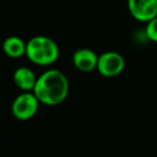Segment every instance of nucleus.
I'll list each match as a JSON object with an SVG mask.
<instances>
[{"label":"nucleus","mask_w":157,"mask_h":157,"mask_svg":"<svg viewBox=\"0 0 157 157\" xmlns=\"http://www.w3.org/2000/svg\"><path fill=\"white\" fill-rule=\"evenodd\" d=\"M33 93L43 105H57L67 98L69 81L60 70H46L38 78Z\"/></svg>","instance_id":"nucleus-1"},{"label":"nucleus","mask_w":157,"mask_h":157,"mask_svg":"<svg viewBox=\"0 0 157 157\" xmlns=\"http://www.w3.org/2000/svg\"><path fill=\"white\" fill-rule=\"evenodd\" d=\"M26 56L38 66H50L57 60L59 48L56 42L45 36H37L27 42Z\"/></svg>","instance_id":"nucleus-2"},{"label":"nucleus","mask_w":157,"mask_h":157,"mask_svg":"<svg viewBox=\"0 0 157 157\" xmlns=\"http://www.w3.org/2000/svg\"><path fill=\"white\" fill-rule=\"evenodd\" d=\"M39 99L33 92H23L12 103V114L20 121H27L33 118L39 109Z\"/></svg>","instance_id":"nucleus-3"},{"label":"nucleus","mask_w":157,"mask_h":157,"mask_svg":"<svg viewBox=\"0 0 157 157\" xmlns=\"http://www.w3.org/2000/svg\"><path fill=\"white\" fill-rule=\"evenodd\" d=\"M125 60L121 54L116 52H105L98 58L97 70L105 78H113L123 72Z\"/></svg>","instance_id":"nucleus-4"},{"label":"nucleus","mask_w":157,"mask_h":157,"mask_svg":"<svg viewBox=\"0 0 157 157\" xmlns=\"http://www.w3.org/2000/svg\"><path fill=\"white\" fill-rule=\"evenodd\" d=\"M129 13L135 20L147 23L157 16V0H128Z\"/></svg>","instance_id":"nucleus-5"},{"label":"nucleus","mask_w":157,"mask_h":157,"mask_svg":"<svg viewBox=\"0 0 157 157\" xmlns=\"http://www.w3.org/2000/svg\"><path fill=\"white\" fill-rule=\"evenodd\" d=\"M99 56L90 48H80L72 56L73 66L82 72H90L97 69Z\"/></svg>","instance_id":"nucleus-6"},{"label":"nucleus","mask_w":157,"mask_h":157,"mask_svg":"<svg viewBox=\"0 0 157 157\" xmlns=\"http://www.w3.org/2000/svg\"><path fill=\"white\" fill-rule=\"evenodd\" d=\"M38 78L28 67H20L14 71L13 81L23 92H33Z\"/></svg>","instance_id":"nucleus-7"},{"label":"nucleus","mask_w":157,"mask_h":157,"mask_svg":"<svg viewBox=\"0 0 157 157\" xmlns=\"http://www.w3.org/2000/svg\"><path fill=\"white\" fill-rule=\"evenodd\" d=\"M2 48L7 56L11 57V58H21L24 55H26L27 43H25L22 38L11 36L3 41Z\"/></svg>","instance_id":"nucleus-8"},{"label":"nucleus","mask_w":157,"mask_h":157,"mask_svg":"<svg viewBox=\"0 0 157 157\" xmlns=\"http://www.w3.org/2000/svg\"><path fill=\"white\" fill-rule=\"evenodd\" d=\"M146 37L153 42H157V16L147 22L145 28Z\"/></svg>","instance_id":"nucleus-9"}]
</instances>
